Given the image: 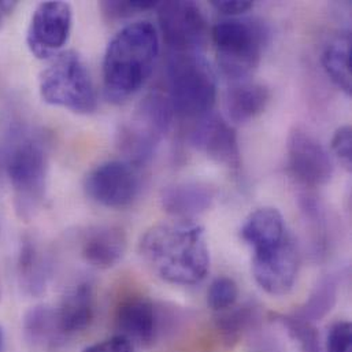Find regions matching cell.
I'll use <instances>...</instances> for the list:
<instances>
[{
  "instance_id": "7c38bea8",
  "label": "cell",
  "mask_w": 352,
  "mask_h": 352,
  "mask_svg": "<svg viewBox=\"0 0 352 352\" xmlns=\"http://www.w3.org/2000/svg\"><path fill=\"white\" fill-rule=\"evenodd\" d=\"M287 158L291 175L305 186H324L333 177L335 166L329 153L313 133L302 126H295L289 132Z\"/></svg>"
},
{
  "instance_id": "6da1fadb",
  "label": "cell",
  "mask_w": 352,
  "mask_h": 352,
  "mask_svg": "<svg viewBox=\"0 0 352 352\" xmlns=\"http://www.w3.org/2000/svg\"><path fill=\"white\" fill-rule=\"evenodd\" d=\"M139 251L147 267L168 284H199L210 269L204 228L186 219L151 226L142 236Z\"/></svg>"
},
{
  "instance_id": "1f68e13d",
  "label": "cell",
  "mask_w": 352,
  "mask_h": 352,
  "mask_svg": "<svg viewBox=\"0 0 352 352\" xmlns=\"http://www.w3.org/2000/svg\"><path fill=\"white\" fill-rule=\"evenodd\" d=\"M18 3L16 1H0V28L4 25V22L10 18V15L14 12L16 8Z\"/></svg>"
},
{
  "instance_id": "f1b7e54d",
  "label": "cell",
  "mask_w": 352,
  "mask_h": 352,
  "mask_svg": "<svg viewBox=\"0 0 352 352\" xmlns=\"http://www.w3.org/2000/svg\"><path fill=\"white\" fill-rule=\"evenodd\" d=\"M332 151L342 162V165L351 170L352 161V129L350 125L340 126L332 138Z\"/></svg>"
},
{
  "instance_id": "d4e9b609",
  "label": "cell",
  "mask_w": 352,
  "mask_h": 352,
  "mask_svg": "<svg viewBox=\"0 0 352 352\" xmlns=\"http://www.w3.org/2000/svg\"><path fill=\"white\" fill-rule=\"evenodd\" d=\"M272 318L287 329L289 336L299 344L302 352H321L320 333L314 324L302 320L295 314H273Z\"/></svg>"
},
{
  "instance_id": "4dcf8cb0",
  "label": "cell",
  "mask_w": 352,
  "mask_h": 352,
  "mask_svg": "<svg viewBox=\"0 0 352 352\" xmlns=\"http://www.w3.org/2000/svg\"><path fill=\"white\" fill-rule=\"evenodd\" d=\"M211 6L225 15H239L251 10L254 3L250 0H212Z\"/></svg>"
},
{
  "instance_id": "8992f818",
  "label": "cell",
  "mask_w": 352,
  "mask_h": 352,
  "mask_svg": "<svg viewBox=\"0 0 352 352\" xmlns=\"http://www.w3.org/2000/svg\"><path fill=\"white\" fill-rule=\"evenodd\" d=\"M212 40L222 73L233 81H244L261 63L269 30L256 19L229 18L214 26Z\"/></svg>"
},
{
  "instance_id": "4316f807",
  "label": "cell",
  "mask_w": 352,
  "mask_h": 352,
  "mask_svg": "<svg viewBox=\"0 0 352 352\" xmlns=\"http://www.w3.org/2000/svg\"><path fill=\"white\" fill-rule=\"evenodd\" d=\"M160 1L154 0H129V1H102L99 4L103 15L110 21H118L132 16L138 11L157 8Z\"/></svg>"
},
{
  "instance_id": "9c48e42d",
  "label": "cell",
  "mask_w": 352,
  "mask_h": 352,
  "mask_svg": "<svg viewBox=\"0 0 352 352\" xmlns=\"http://www.w3.org/2000/svg\"><path fill=\"white\" fill-rule=\"evenodd\" d=\"M87 196L95 203L122 210L140 195L142 178L138 168L126 161H107L92 169L84 179Z\"/></svg>"
},
{
  "instance_id": "7402d4cb",
  "label": "cell",
  "mask_w": 352,
  "mask_h": 352,
  "mask_svg": "<svg viewBox=\"0 0 352 352\" xmlns=\"http://www.w3.org/2000/svg\"><path fill=\"white\" fill-rule=\"evenodd\" d=\"M23 332L28 342L38 349H56L66 342L59 332L55 310L50 306L30 309L23 318Z\"/></svg>"
},
{
  "instance_id": "52a82bcc",
  "label": "cell",
  "mask_w": 352,
  "mask_h": 352,
  "mask_svg": "<svg viewBox=\"0 0 352 352\" xmlns=\"http://www.w3.org/2000/svg\"><path fill=\"white\" fill-rule=\"evenodd\" d=\"M173 114L168 96L158 91L150 92L117 133L124 161L136 168L150 162L172 125Z\"/></svg>"
},
{
  "instance_id": "d6986e66",
  "label": "cell",
  "mask_w": 352,
  "mask_h": 352,
  "mask_svg": "<svg viewBox=\"0 0 352 352\" xmlns=\"http://www.w3.org/2000/svg\"><path fill=\"white\" fill-rule=\"evenodd\" d=\"M269 99L270 92L265 85L241 81L228 89L225 109L230 121L244 124L263 113Z\"/></svg>"
},
{
  "instance_id": "5b68a950",
  "label": "cell",
  "mask_w": 352,
  "mask_h": 352,
  "mask_svg": "<svg viewBox=\"0 0 352 352\" xmlns=\"http://www.w3.org/2000/svg\"><path fill=\"white\" fill-rule=\"evenodd\" d=\"M169 100L173 113L201 118L211 113L217 98L215 74L199 52H173L168 62Z\"/></svg>"
},
{
  "instance_id": "9a60e30c",
  "label": "cell",
  "mask_w": 352,
  "mask_h": 352,
  "mask_svg": "<svg viewBox=\"0 0 352 352\" xmlns=\"http://www.w3.org/2000/svg\"><path fill=\"white\" fill-rule=\"evenodd\" d=\"M128 237L116 225H96L87 229L81 237V256L92 267L107 270L125 256Z\"/></svg>"
},
{
  "instance_id": "3957f363",
  "label": "cell",
  "mask_w": 352,
  "mask_h": 352,
  "mask_svg": "<svg viewBox=\"0 0 352 352\" xmlns=\"http://www.w3.org/2000/svg\"><path fill=\"white\" fill-rule=\"evenodd\" d=\"M6 170L16 212L32 215L45 195L48 155L43 140L25 129L12 133L6 151Z\"/></svg>"
},
{
  "instance_id": "83f0119b",
  "label": "cell",
  "mask_w": 352,
  "mask_h": 352,
  "mask_svg": "<svg viewBox=\"0 0 352 352\" xmlns=\"http://www.w3.org/2000/svg\"><path fill=\"white\" fill-rule=\"evenodd\" d=\"M328 352H352V327L347 321L331 327L327 339Z\"/></svg>"
},
{
  "instance_id": "4fadbf2b",
  "label": "cell",
  "mask_w": 352,
  "mask_h": 352,
  "mask_svg": "<svg viewBox=\"0 0 352 352\" xmlns=\"http://www.w3.org/2000/svg\"><path fill=\"white\" fill-rule=\"evenodd\" d=\"M158 21L166 44L173 52H199L207 40V21L193 1L158 4Z\"/></svg>"
},
{
  "instance_id": "d6a6232c",
  "label": "cell",
  "mask_w": 352,
  "mask_h": 352,
  "mask_svg": "<svg viewBox=\"0 0 352 352\" xmlns=\"http://www.w3.org/2000/svg\"><path fill=\"white\" fill-rule=\"evenodd\" d=\"M3 331L0 329V352H1V349H3Z\"/></svg>"
},
{
  "instance_id": "603a6c76",
  "label": "cell",
  "mask_w": 352,
  "mask_h": 352,
  "mask_svg": "<svg viewBox=\"0 0 352 352\" xmlns=\"http://www.w3.org/2000/svg\"><path fill=\"white\" fill-rule=\"evenodd\" d=\"M18 269L21 285L32 295H38L47 283V262L33 239H23L21 244Z\"/></svg>"
},
{
  "instance_id": "ac0fdd59",
  "label": "cell",
  "mask_w": 352,
  "mask_h": 352,
  "mask_svg": "<svg viewBox=\"0 0 352 352\" xmlns=\"http://www.w3.org/2000/svg\"><path fill=\"white\" fill-rule=\"evenodd\" d=\"M288 234L281 212L273 207L255 210L240 229L241 239L252 248V252L270 248L281 243Z\"/></svg>"
},
{
  "instance_id": "484cf974",
  "label": "cell",
  "mask_w": 352,
  "mask_h": 352,
  "mask_svg": "<svg viewBox=\"0 0 352 352\" xmlns=\"http://www.w3.org/2000/svg\"><path fill=\"white\" fill-rule=\"evenodd\" d=\"M237 298V284L234 283L233 278L225 276L215 278L207 291V303L217 313L225 311L236 306Z\"/></svg>"
},
{
  "instance_id": "f546056e",
  "label": "cell",
  "mask_w": 352,
  "mask_h": 352,
  "mask_svg": "<svg viewBox=\"0 0 352 352\" xmlns=\"http://www.w3.org/2000/svg\"><path fill=\"white\" fill-rule=\"evenodd\" d=\"M84 352H133L132 343L124 336H114L87 347Z\"/></svg>"
},
{
  "instance_id": "2e32d148",
  "label": "cell",
  "mask_w": 352,
  "mask_h": 352,
  "mask_svg": "<svg viewBox=\"0 0 352 352\" xmlns=\"http://www.w3.org/2000/svg\"><path fill=\"white\" fill-rule=\"evenodd\" d=\"M54 310L65 340L85 332L95 320L96 299L92 284L85 281L73 287Z\"/></svg>"
},
{
  "instance_id": "e0dca14e",
  "label": "cell",
  "mask_w": 352,
  "mask_h": 352,
  "mask_svg": "<svg viewBox=\"0 0 352 352\" xmlns=\"http://www.w3.org/2000/svg\"><path fill=\"white\" fill-rule=\"evenodd\" d=\"M215 200V190L200 181H182L166 186L161 203L166 212L178 218H190L208 210Z\"/></svg>"
},
{
  "instance_id": "ffe728a7",
  "label": "cell",
  "mask_w": 352,
  "mask_h": 352,
  "mask_svg": "<svg viewBox=\"0 0 352 352\" xmlns=\"http://www.w3.org/2000/svg\"><path fill=\"white\" fill-rule=\"evenodd\" d=\"M351 32L342 30L328 41L321 56L328 77L346 95H351Z\"/></svg>"
},
{
  "instance_id": "8fae6325",
  "label": "cell",
  "mask_w": 352,
  "mask_h": 352,
  "mask_svg": "<svg viewBox=\"0 0 352 352\" xmlns=\"http://www.w3.org/2000/svg\"><path fill=\"white\" fill-rule=\"evenodd\" d=\"M300 255L291 233L278 244L252 255V274L256 284L269 295L289 294L298 278Z\"/></svg>"
},
{
  "instance_id": "cb8c5ba5",
  "label": "cell",
  "mask_w": 352,
  "mask_h": 352,
  "mask_svg": "<svg viewBox=\"0 0 352 352\" xmlns=\"http://www.w3.org/2000/svg\"><path fill=\"white\" fill-rule=\"evenodd\" d=\"M338 291L339 283L333 274L322 277L306 303L294 314L311 324L321 321L335 307L338 300Z\"/></svg>"
},
{
  "instance_id": "277c9868",
  "label": "cell",
  "mask_w": 352,
  "mask_h": 352,
  "mask_svg": "<svg viewBox=\"0 0 352 352\" xmlns=\"http://www.w3.org/2000/svg\"><path fill=\"white\" fill-rule=\"evenodd\" d=\"M38 92L44 103L76 114H92L98 109L94 81L78 52L62 51L41 72Z\"/></svg>"
},
{
  "instance_id": "30bf717a",
  "label": "cell",
  "mask_w": 352,
  "mask_h": 352,
  "mask_svg": "<svg viewBox=\"0 0 352 352\" xmlns=\"http://www.w3.org/2000/svg\"><path fill=\"white\" fill-rule=\"evenodd\" d=\"M73 26V10L66 1H43L36 6L26 30V45L37 59L62 52Z\"/></svg>"
},
{
  "instance_id": "7a4b0ae2",
  "label": "cell",
  "mask_w": 352,
  "mask_h": 352,
  "mask_svg": "<svg viewBox=\"0 0 352 352\" xmlns=\"http://www.w3.org/2000/svg\"><path fill=\"white\" fill-rule=\"evenodd\" d=\"M160 55V37L148 21L122 28L107 44L103 58V91L121 104L136 95L151 77Z\"/></svg>"
},
{
  "instance_id": "5bb4252c",
  "label": "cell",
  "mask_w": 352,
  "mask_h": 352,
  "mask_svg": "<svg viewBox=\"0 0 352 352\" xmlns=\"http://www.w3.org/2000/svg\"><path fill=\"white\" fill-rule=\"evenodd\" d=\"M189 142L197 151L221 166L237 170L241 165L237 135L218 114L208 113L199 118L190 131Z\"/></svg>"
},
{
  "instance_id": "44dd1931",
  "label": "cell",
  "mask_w": 352,
  "mask_h": 352,
  "mask_svg": "<svg viewBox=\"0 0 352 352\" xmlns=\"http://www.w3.org/2000/svg\"><path fill=\"white\" fill-rule=\"evenodd\" d=\"M261 321L262 314L259 307L254 303H245L218 313L215 317V329L221 342L228 349H232L245 333L255 329Z\"/></svg>"
},
{
  "instance_id": "ba28073f",
  "label": "cell",
  "mask_w": 352,
  "mask_h": 352,
  "mask_svg": "<svg viewBox=\"0 0 352 352\" xmlns=\"http://www.w3.org/2000/svg\"><path fill=\"white\" fill-rule=\"evenodd\" d=\"M121 336L142 347L155 346L165 335L172 332L175 316L157 306L151 299L140 295L120 302L114 316Z\"/></svg>"
}]
</instances>
